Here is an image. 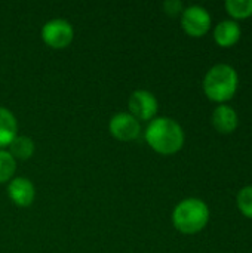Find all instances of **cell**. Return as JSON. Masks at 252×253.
Listing matches in <instances>:
<instances>
[{
	"mask_svg": "<svg viewBox=\"0 0 252 253\" xmlns=\"http://www.w3.org/2000/svg\"><path fill=\"white\" fill-rule=\"evenodd\" d=\"M147 144L159 154H174L184 144V132L181 126L169 117H157L150 122L146 129Z\"/></svg>",
	"mask_w": 252,
	"mask_h": 253,
	"instance_id": "1",
	"label": "cell"
},
{
	"mask_svg": "<svg viewBox=\"0 0 252 253\" xmlns=\"http://www.w3.org/2000/svg\"><path fill=\"white\" fill-rule=\"evenodd\" d=\"M238 73L229 64L214 65L205 76V95L215 102H224L233 98L238 89Z\"/></svg>",
	"mask_w": 252,
	"mask_h": 253,
	"instance_id": "2",
	"label": "cell"
},
{
	"mask_svg": "<svg viewBox=\"0 0 252 253\" xmlns=\"http://www.w3.org/2000/svg\"><path fill=\"white\" fill-rule=\"evenodd\" d=\"M209 219V209L199 199H186L180 202L172 213L174 227L183 234H196L205 228Z\"/></svg>",
	"mask_w": 252,
	"mask_h": 253,
	"instance_id": "3",
	"label": "cell"
},
{
	"mask_svg": "<svg viewBox=\"0 0 252 253\" xmlns=\"http://www.w3.org/2000/svg\"><path fill=\"white\" fill-rule=\"evenodd\" d=\"M73 36H74V31H73L71 24L61 18L48 21L42 28L43 42L53 49L67 47L73 42Z\"/></svg>",
	"mask_w": 252,
	"mask_h": 253,
	"instance_id": "4",
	"label": "cell"
},
{
	"mask_svg": "<svg viewBox=\"0 0 252 253\" xmlns=\"http://www.w3.org/2000/svg\"><path fill=\"white\" fill-rule=\"evenodd\" d=\"M181 27L192 37H202L211 27V15L202 6H190L181 13Z\"/></svg>",
	"mask_w": 252,
	"mask_h": 253,
	"instance_id": "5",
	"label": "cell"
},
{
	"mask_svg": "<svg viewBox=\"0 0 252 253\" xmlns=\"http://www.w3.org/2000/svg\"><path fill=\"white\" fill-rule=\"evenodd\" d=\"M129 114H132L138 122L140 120H150L157 113V99L149 90H135L128 101Z\"/></svg>",
	"mask_w": 252,
	"mask_h": 253,
	"instance_id": "6",
	"label": "cell"
},
{
	"mask_svg": "<svg viewBox=\"0 0 252 253\" xmlns=\"http://www.w3.org/2000/svg\"><path fill=\"white\" fill-rule=\"evenodd\" d=\"M111 135L119 141H132L138 138L141 132L140 122L129 113H117L108 123Z\"/></svg>",
	"mask_w": 252,
	"mask_h": 253,
	"instance_id": "7",
	"label": "cell"
},
{
	"mask_svg": "<svg viewBox=\"0 0 252 253\" xmlns=\"http://www.w3.org/2000/svg\"><path fill=\"white\" fill-rule=\"evenodd\" d=\"M7 194H9V199L15 205H18L21 208H27L33 203L34 196H36V190H34V185L30 179L19 176V178H15L9 182Z\"/></svg>",
	"mask_w": 252,
	"mask_h": 253,
	"instance_id": "8",
	"label": "cell"
},
{
	"mask_svg": "<svg viewBox=\"0 0 252 253\" xmlns=\"http://www.w3.org/2000/svg\"><path fill=\"white\" fill-rule=\"evenodd\" d=\"M212 125L221 133H232L238 127V114L229 105H220L212 113Z\"/></svg>",
	"mask_w": 252,
	"mask_h": 253,
	"instance_id": "9",
	"label": "cell"
},
{
	"mask_svg": "<svg viewBox=\"0 0 252 253\" xmlns=\"http://www.w3.org/2000/svg\"><path fill=\"white\" fill-rule=\"evenodd\" d=\"M241 37V27L235 21H223L214 30V39L221 47L233 46Z\"/></svg>",
	"mask_w": 252,
	"mask_h": 253,
	"instance_id": "10",
	"label": "cell"
},
{
	"mask_svg": "<svg viewBox=\"0 0 252 253\" xmlns=\"http://www.w3.org/2000/svg\"><path fill=\"white\" fill-rule=\"evenodd\" d=\"M16 119L4 107H0V148L9 147V144L16 136Z\"/></svg>",
	"mask_w": 252,
	"mask_h": 253,
	"instance_id": "11",
	"label": "cell"
},
{
	"mask_svg": "<svg viewBox=\"0 0 252 253\" xmlns=\"http://www.w3.org/2000/svg\"><path fill=\"white\" fill-rule=\"evenodd\" d=\"M9 150L13 159L27 160L34 153V142L28 136H15L13 141L9 144Z\"/></svg>",
	"mask_w": 252,
	"mask_h": 253,
	"instance_id": "12",
	"label": "cell"
},
{
	"mask_svg": "<svg viewBox=\"0 0 252 253\" xmlns=\"http://www.w3.org/2000/svg\"><path fill=\"white\" fill-rule=\"evenodd\" d=\"M226 9L236 19L250 18L252 16V0H229L226 1Z\"/></svg>",
	"mask_w": 252,
	"mask_h": 253,
	"instance_id": "13",
	"label": "cell"
},
{
	"mask_svg": "<svg viewBox=\"0 0 252 253\" xmlns=\"http://www.w3.org/2000/svg\"><path fill=\"white\" fill-rule=\"evenodd\" d=\"M16 169V162L9 151L0 150V184L9 181Z\"/></svg>",
	"mask_w": 252,
	"mask_h": 253,
	"instance_id": "14",
	"label": "cell"
},
{
	"mask_svg": "<svg viewBox=\"0 0 252 253\" xmlns=\"http://www.w3.org/2000/svg\"><path fill=\"white\" fill-rule=\"evenodd\" d=\"M238 208L247 218H252V185L242 188L238 194Z\"/></svg>",
	"mask_w": 252,
	"mask_h": 253,
	"instance_id": "15",
	"label": "cell"
},
{
	"mask_svg": "<svg viewBox=\"0 0 252 253\" xmlns=\"http://www.w3.org/2000/svg\"><path fill=\"white\" fill-rule=\"evenodd\" d=\"M163 9L168 15L177 16L178 13H183V3L180 0H168L163 3Z\"/></svg>",
	"mask_w": 252,
	"mask_h": 253,
	"instance_id": "16",
	"label": "cell"
}]
</instances>
